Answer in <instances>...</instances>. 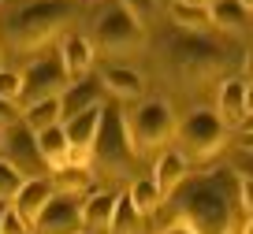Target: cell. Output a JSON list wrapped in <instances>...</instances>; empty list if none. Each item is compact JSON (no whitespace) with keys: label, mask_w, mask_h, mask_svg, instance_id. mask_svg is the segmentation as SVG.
Returning a JSON list of instances; mask_svg holds the SVG:
<instances>
[{"label":"cell","mask_w":253,"mask_h":234,"mask_svg":"<svg viewBox=\"0 0 253 234\" xmlns=\"http://www.w3.org/2000/svg\"><path fill=\"white\" fill-rule=\"evenodd\" d=\"M164 204H168V216L190 223L198 234H238L246 223L242 175L231 164L216 167V171L190 175Z\"/></svg>","instance_id":"6da1fadb"},{"label":"cell","mask_w":253,"mask_h":234,"mask_svg":"<svg viewBox=\"0 0 253 234\" xmlns=\"http://www.w3.org/2000/svg\"><path fill=\"white\" fill-rule=\"evenodd\" d=\"M79 15L75 0H34L8 15V45L15 52H45L52 38H60L63 26Z\"/></svg>","instance_id":"7a4b0ae2"},{"label":"cell","mask_w":253,"mask_h":234,"mask_svg":"<svg viewBox=\"0 0 253 234\" xmlns=\"http://www.w3.org/2000/svg\"><path fill=\"white\" fill-rule=\"evenodd\" d=\"M138 167V153L134 141L126 134V116L119 104H104L101 116V130H97V141L89 149V175H101L104 182H123L130 179ZM134 182V179H130Z\"/></svg>","instance_id":"3957f363"},{"label":"cell","mask_w":253,"mask_h":234,"mask_svg":"<svg viewBox=\"0 0 253 234\" xmlns=\"http://www.w3.org/2000/svg\"><path fill=\"white\" fill-rule=\"evenodd\" d=\"M227 138H231L227 123L212 108H194L190 116H182L175 123V141L179 145H171V149H179L186 156V164H209L231 145Z\"/></svg>","instance_id":"277c9868"},{"label":"cell","mask_w":253,"mask_h":234,"mask_svg":"<svg viewBox=\"0 0 253 234\" xmlns=\"http://www.w3.org/2000/svg\"><path fill=\"white\" fill-rule=\"evenodd\" d=\"M175 112L168 101L160 97H149V101H138V108L126 116V134L134 141V153L138 156H149L157 149H168V141L175 138Z\"/></svg>","instance_id":"5b68a950"},{"label":"cell","mask_w":253,"mask_h":234,"mask_svg":"<svg viewBox=\"0 0 253 234\" xmlns=\"http://www.w3.org/2000/svg\"><path fill=\"white\" fill-rule=\"evenodd\" d=\"M93 34H97V48L108 56H126L134 48H142V41H145L142 23L119 0H104L101 4V11L93 15Z\"/></svg>","instance_id":"8992f818"},{"label":"cell","mask_w":253,"mask_h":234,"mask_svg":"<svg viewBox=\"0 0 253 234\" xmlns=\"http://www.w3.org/2000/svg\"><path fill=\"white\" fill-rule=\"evenodd\" d=\"M19 78H23L19 108H30V104H38V101H56L63 89L71 86V75L63 67L60 52H48V48L34 56V60L19 71Z\"/></svg>","instance_id":"52a82bcc"},{"label":"cell","mask_w":253,"mask_h":234,"mask_svg":"<svg viewBox=\"0 0 253 234\" xmlns=\"http://www.w3.org/2000/svg\"><path fill=\"white\" fill-rule=\"evenodd\" d=\"M168 56L186 78H212L223 67V52L205 38V34H182L168 45Z\"/></svg>","instance_id":"ba28073f"},{"label":"cell","mask_w":253,"mask_h":234,"mask_svg":"<svg viewBox=\"0 0 253 234\" xmlns=\"http://www.w3.org/2000/svg\"><path fill=\"white\" fill-rule=\"evenodd\" d=\"M4 160H8L23 179H48V175H52L48 164H45V156H41V149H38V134H34L23 119L4 130Z\"/></svg>","instance_id":"9c48e42d"},{"label":"cell","mask_w":253,"mask_h":234,"mask_svg":"<svg viewBox=\"0 0 253 234\" xmlns=\"http://www.w3.org/2000/svg\"><path fill=\"white\" fill-rule=\"evenodd\" d=\"M34 234H82V197L56 190L34 223Z\"/></svg>","instance_id":"30bf717a"},{"label":"cell","mask_w":253,"mask_h":234,"mask_svg":"<svg viewBox=\"0 0 253 234\" xmlns=\"http://www.w3.org/2000/svg\"><path fill=\"white\" fill-rule=\"evenodd\" d=\"M97 104H104V86H101V78H75L71 86L60 93V116L63 123L75 116H82V112L97 108Z\"/></svg>","instance_id":"8fae6325"},{"label":"cell","mask_w":253,"mask_h":234,"mask_svg":"<svg viewBox=\"0 0 253 234\" xmlns=\"http://www.w3.org/2000/svg\"><path fill=\"white\" fill-rule=\"evenodd\" d=\"M116 190H89L82 197V234H108L116 216Z\"/></svg>","instance_id":"7c38bea8"},{"label":"cell","mask_w":253,"mask_h":234,"mask_svg":"<svg viewBox=\"0 0 253 234\" xmlns=\"http://www.w3.org/2000/svg\"><path fill=\"white\" fill-rule=\"evenodd\" d=\"M101 86L108 97H116V104H138L145 93V78L138 75V71L130 67H119V63H112V67L101 71Z\"/></svg>","instance_id":"4fadbf2b"},{"label":"cell","mask_w":253,"mask_h":234,"mask_svg":"<svg viewBox=\"0 0 253 234\" xmlns=\"http://www.w3.org/2000/svg\"><path fill=\"white\" fill-rule=\"evenodd\" d=\"M216 116L227 123V130H238V126H242V119L250 116V101H246V78H223V82H220Z\"/></svg>","instance_id":"5bb4252c"},{"label":"cell","mask_w":253,"mask_h":234,"mask_svg":"<svg viewBox=\"0 0 253 234\" xmlns=\"http://www.w3.org/2000/svg\"><path fill=\"white\" fill-rule=\"evenodd\" d=\"M52 194H56L52 175H48V179H26L23 190L15 194V201H11V208H15L19 216H23L26 223L34 227V223H38V216H41V208L52 201Z\"/></svg>","instance_id":"9a60e30c"},{"label":"cell","mask_w":253,"mask_h":234,"mask_svg":"<svg viewBox=\"0 0 253 234\" xmlns=\"http://www.w3.org/2000/svg\"><path fill=\"white\" fill-rule=\"evenodd\" d=\"M56 52H60L63 67H67V75H71V82H75V78H86V75H89L97 48H93V41L82 38V34H63Z\"/></svg>","instance_id":"2e32d148"},{"label":"cell","mask_w":253,"mask_h":234,"mask_svg":"<svg viewBox=\"0 0 253 234\" xmlns=\"http://www.w3.org/2000/svg\"><path fill=\"white\" fill-rule=\"evenodd\" d=\"M186 179H190V164H186V156H182L179 149H171V145H168L164 153H160L157 167H153V182L160 186L164 201H168V197H171V194H175V190H179Z\"/></svg>","instance_id":"e0dca14e"},{"label":"cell","mask_w":253,"mask_h":234,"mask_svg":"<svg viewBox=\"0 0 253 234\" xmlns=\"http://www.w3.org/2000/svg\"><path fill=\"white\" fill-rule=\"evenodd\" d=\"M209 15H212V26H216V30H227V34H238V30H246V26H250V11H246L238 0H212Z\"/></svg>","instance_id":"ac0fdd59"},{"label":"cell","mask_w":253,"mask_h":234,"mask_svg":"<svg viewBox=\"0 0 253 234\" xmlns=\"http://www.w3.org/2000/svg\"><path fill=\"white\" fill-rule=\"evenodd\" d=\"M38 149H41V156H45V164H48V171H60L63 164H67V134H63V123L60 126H52V130H41L38 134Z\"/></svg>","instance_id":"d6986e66"},{"label":"cell","mask_w":253,"mask_h":234,"mask_svg":"<svg viewBox=\"0 0 253 234\" xmlns=\"http://www.w3.org/2000/svg\"><path fill=\"white\" fill-rule=\"evenodd\" d=\"M126 197L134 201V208L142 212V216H157V212L164 208V194H160V186L153 182V175L134 179V182H130V190H126Z\"/></svg>","instance_id":"ffe728a7"},{"label":"cell","mask_w":253,"mask_h":234,"mask_svg":"<svg viewBox=\"0 0 253 234\" xmlns=\"http://www.w3.org/2000/svg\"><path fill=\"white\" fill-rule=\"evenodd\" d=\"M171 23L179 26L182 34H209V30H212V15H209V8H194V4H182V0L171 4Z\"/></svg>","instance_id":"44dd1931"},{"label":"cell","mask_w":253,"mask_h":234,"mask_svg":"<svg viewBox=\"0 0 253 234\" xmlns=\"http://www.w3.org/2000/svg\"><path fill=\"white\" fill-rule=\"evenodd\" d=\"M52 186L60 194H75V197H86L89 190H97L89 167H75V164H63L60 171H52Z\"/></svg>","instance_id":"7402d4cb"},{"label":"cell","mask_w":253,"mask_h":234,"mask_svg":"<svg viewBox=\"0 0 253 234\" xmlns=\"http://www.w3.org/2000/svg\"><path fill=\"white\" fill-rule=\"evenodd\" d=\"M23 123L30 126L34 134L60 126V123H63V116H60V97H56V101H38V104H30V108H23Z\"/></svg>","instance_id":"603a6c76"},{"label":"cell","mask_w":253,"mask_h":234,"mask_svg":"<svg viewBox=\"0 0 253 234\" xmlns=\"http://www.w3.org/2000/svg\"><path fill=\"white\" fill-rule=\"evenodd\" d=\"M142 212L134 208V201L126 194H119V201H116V216H112V231L108 234H138L142 231Z\"/></svg>","instance_id":"cb8c5ba5"},{"label":"cell","mask_w":253,"mask_h":234,"mask_svg":"<svg viewBox=\"0 0 253 234\" xmlns=\"http://www.w3.org/2000/svg\"><path fill=\"white\" fill-rule=\"evenodd\" d=\"M23 182L26 179L8 164V160H4V156H0V201H15V194L23 190Z\"/></svg>","instance_id":"d4e9b609"},{"label":"cell","mask_w":253,"mask_h":234,"mask_svg":"<svg viewBox=\"0 0 253 234\" xmlns=\"http://www.w3.org/2000/svg\"><path fill=\"white\" fill-rule=\"evenodd\" d=\"M19 93H23V78H19V71L0 67V101L19 104Z\"/></svg>","instance_id":"484cf974"},{"label":"cell","mask_w":253,"mask_h":234,"mask_svg":"<svg viewBox=\"0 0 253 234\" xmlns=\"http://www.w3.org/2000/svg\"><path fill=\"white\" fill-rule=\"evenodd\" d=\"M0 234H34V227L26 223V219L19 216L15 208H11L8 216H4V223H0Z\"/></svg>","instance_id":"4316f807"},{"label":"cell","mask_w":253,"mask_h":234,"mask_svg":"<svg viewBox=\"0 0 253 234\" xmlns=\"http://www.w3.org/2000/svg\"><path fill=\"white\" fill-rule=\"evenodd\" d=\"M119 4H123V8L130 11V15L138 19V23H145V19L153 15V8H157V4H153V0H119Z\"/></svg>","instance_id":"83f0119b"},{"label":"cell","mask_w":253,"mask_h":234,"mask_svg":"<svg viewBox=\"0 0 253 234\" xmlns=\"http://www.w3.org/2000/svg\"><path fill=\"white\" fill-rule=\"evenodd\" d=\"M19 119H23V108L11 101H0V130H8V126H15Z\"/></svg>","instance_id":"f1b7e54d"},{"label":"cell","mask_w":253,"mask_h":234,"mask_svg":"<svg viewBox=\"0 0 253 234\" xmlns=\"http://www.w3.org/2000/svg\"><path fill=\"white\" fill-rule=\"evenodd\" d=\"M242 216L253 219V179H242Z\"/></svg>","instance_id":"f546056e"},{"label":"cell","mask_w":253,"mask_h":234,"mask_svg":"<svg viewBox=\"0 0 253 234\" xmlns=\"http://www.w3.org/2000/svg\"><path fill=\"white\" fill-rule=\"evenodd\" d=\"M231 167H235V171L242 175V179H253V153H242V156H238V160H235Z\"/></svg>","instance_id":"4dcf8cb0"},{"label":"cell","mask_w":253,"mask_h":234,"mask_svg":"<svg viewBox=\"0 0 253 234\" xmlns=\"http://www.w3.org/2000/svg\"><path fill=\"white\" fill-rule=\"evenodd\" d=\"M160 234H198V231H194L190 223H182V219H168V227Z\"/></svg>","instance_id":"1f68e13d"},{"label":"cell","mask_w":253,"mask_h":234,"mask_svg":"<svg viewBox=\"0 0 253 234\" xmlns=\"http://www.w3.org/2000/svg\"><path fill=\"white\" fill-rule=\"evenodd\" d=\"M242 78H246V86H253V45L246 48V63H242Z\"/></svg>","instance_id":"d6a6232c"},{"label":"cell","mask_w":253,"mask_h":234,"mask_svg":"<svg viewBox=\"0 0 253 234\" xmlns=\"http://www.w3.org/2000/svg\"><path fill=\"white\" fill-rule=\"evenodd\" d=\"M238 149H242V153H253V134L242 130V138H238Z\"/></svg>","instance_id":"836d02e7"},{"label":"cell","mask_w":253,"mask_h":234,"mask_svg":"<svg viewBox=\"0 0 253 234\" xmlns=\"http://www.w3.org/2000/svg\"><path fill=\"white\" fill-rule=\"evenodd\" d=\"M238 130H246V134H253V112H250V116H246V119H242V126H238Z\"/></svg>","instance_id":"e575fe53"},{"label":"cell","mask_w":253,"mask_h":234,"mask_svg":"<svg viewBox=\"0 0 253 234\" xmlns=\"http://www.w3.org/2000/svg\"><path fill=\"white\" fill-rule=\"evenodd\" d=\"M182 4H194V8H212V0H182Z\"/></svg>","instance_id":"d590c367"},{"label":"cell","mask_w":253,"mask_h":234,"mask_svg":"<svg viewBox=\"0 0 253 234\" xmlns=\"http://www.w3.org/2000/svg\"><path fill=\"white\" fill-rule=\"evenodd\" d=\"M11 212V201H0V223H4V216Z\"/></svg>","instance_id":"8d00e7d4"},{"label":"cell","mask_w":253,"mask_h":234,"mask_svg":"<svg viewBox=\"0 0 253 234\" xmlns=\"http://www.w3.org/2000/svg\"><path fill=\"white\" fill-rule=\"evenodd\" d=\"M246 101H250V112H253V86H246Z\"/></svg>","instance_id":"74e56055"},{"label":"cell","mask_w":253,"mask_h":234,"mask_svg":"<svg viewBox=\"0 0 253 234\" xmlns=\"http://www.w3.org/2000/svg\"><path fill=\"white\" fill-rule=\"evenodd\" d=\"M238 4H242V8L250 11V15H253V0H238Z\"/></svg>","instance_id":"f35d334b"},{"label":"cell","mask_w":253,"mask_h":234,"mask_svg":"<svg viewBox=\"0 0 253 234\" xmlns=\"http://www.w3.org/2000/svg\"><path fill=\"white\" fill-rule=\"evenodd\" d=\"M0 156H4V130H0Z\"/></svg>","instance_id":"ab89813d"},{"label":"cell","mask_w":253,"mask_h":234,"mask_svg":"<svg viewBox=\"0 0 253 234\" xmlns=\"http://www.w3.org/2000/svg\"><path fill=\"white\" fill-rule=\"evenodd\" d=\"M0 67H4V63H0Z\"/></svg>","instance_id":"60d3db41"}]
</instances>
